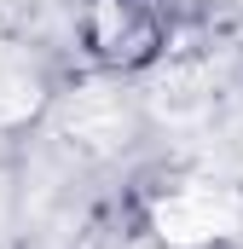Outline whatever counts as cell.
Here are the masks:
<instances>
[{
	"label": "cell",
	"instance_id": "obj_1",
	"mask_svg": "<svg viewBox=\"0 0 243 249\" xmlns=\"http://www.w3.org/2000/svg\"><path fill=\"white\" fill-rule=\"evenodd\" d=\"M93 53L110 64H145L162 41V23L145 0H99L93 6Z\"/></svg>",
	"mask_w": 243,
	"mask_h": 249
},
{
	"label": "cell",
	"instance_id": "obj_2",
	"mask_svg": "<svg viewBox=\"0 0 243 249\" xmlns=\"http://www.w3.org/2000/svg\"><path fill=\"white\" fill-rule=\"evenodd\" d=\"M156 232H162L168 244H180V249H197V244H208V238L220 232V214H214L203 197H168V203L156 209Z\"/></svg>",
	"mask_w": 243,
	"mask_h": 249
}]
</instances>
